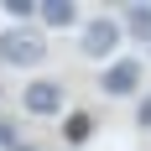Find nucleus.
<instances>
[{"label": "nucleus", "instance_id": "nucleus-1", "mask_svg": "<svg viewBox=\"0 0 151 151\" xmlns=\"http://www.w3.org/2000/svg\"><path fill=\"white\" fill-rule=\"evenodd\" d=\"M0 63L5 68H37V63H47V37L37 26H5L0 31Z\"/></svg>", "mask_w": 151, "mask_h": 151}, {"label": "nucleus", "instance_id": "nucleus-5", "mask_svg": "<svg viewBox=\"0 0 151 151\" xmlns=\"http://www.w3.org/2000/svg\"><path fill=\"white\" fill-rule=\"evenodd\" d=\"M37 16H42L47 26H73V21H78V5H73V0H47V5H37Z\"/></svg>", "mask_w": 151, "mask_h": 151}, {"label": "nucleus", "instance_id": "nucleus-3", "mask_svg": "<svg viewBox=\"0 0 151 151\" xmlns=\"http://www.w3.org/2000/svg\"><path fill=\"white\" fill-rule=\"evenodd\" d=\"M136 83H141V63H136V58H115V63L104 68V78H99V89L115 94V99L136 94Z\"/></svg>", "mask_w": 151, "mask_h": 151}, {"label": "nucleus", "instance_id": "nucleus-4", "mask_svg": "<svg viewBox=\"0 0 151 151\" xmlns=\"http://www.w3.org/2000/svg\"><path fill=\"white\" fill-rule=\"evenodd\" d=\"M120 47V26L115 21H89V31H83V52L89 58H109Z\"/></svg>", "mask_w": 151, "mask_h": 151}, {"label": "nucleus", "instance_id": "nucleus-2", "mask_svg": "<svg viewBox=\"0 0 151 151\" xmlns=\"http://www.w3.org/2000/svg\"><path fill=\"white\" fill-rule=\"evenodd\" d=\"M21 104H26V115H37V120H52V115L68 104V94H63V83H52V78H37V83L21 89Z\"/></svg>", "mask_w": 151, "mask_h": 151}, {"label": "nucleus", "instance_id": "nucleus-9", "mask_svg": "<svg viewBox=\"0 0 151 151\" xmlns=\"http://www.w3.org/2000/svg\"><path fill=\"white\" fill-rule=\"evenodd\" d=\"M31 11H37V5H31V0H5V16H16V21H26Z\"/></svg>", "mask_w": 151, "mask_h": 151}, {"label": "nucleus", "instance_id": "nucleus-6", "mask_svg": "<svg viewBox=\"0 0 151 151\" xmlns=\"http://www.w3.org/2000/svg\"><path fill=\"white\" fill-rule=\"evenodd\" d=\"M63 136H68V146H83V141L94 136V120L83 115V109H73V115H68V125H63Z\"/></svg>", "mask_w": 151, "mask_h": 151}, {"label": "nucleus", "instance_id": "nucleus-8", "mask_svg": "<svg viewBox=\"0 0 151 151\" xmlns=\"http://www.w3.org/2000/svg\"><path fill=\"white\" fill-rule=\"evenodd\" d=\"M0 151H21V136H16V125L0 115Z\"/></svg>", "mask_w": 151, "mask_h": 151}, {"label": "nucleus", "instance_id": "nucleus-7", "mask_svg": "<svg viewBox=\"0 0 151 151\" xmlns=\"http://www.w3.org/2000/svg\"><path fill=\"white\" fill-rule=\"evenodd\" d=\"M125 31L141 37V42H151V5H130L125 11Z\"/></svg>", "mask_w": 151, "mask_h": 151}, {"label": "nucleus", "instance_id": "nucleus-10", "mask_svg": "<svg viewBox=\"0 0 151 151\" xmlns=\"http://www.w3.org/2000/svg\"><path fill=\"white\" fill-rule=\"evenodd\" d=\"M136 120H141V130H151V94L141 99V109H136Z\"/></svg>", "mask_w": 151, "mask_h": 151}]
</instances>
